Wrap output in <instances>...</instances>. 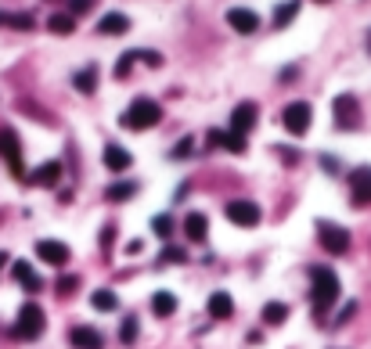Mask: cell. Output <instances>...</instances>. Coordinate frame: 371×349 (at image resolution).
<instances>
[{
  "label": "cell",
  "instance_id": "obj_41",
  "mask_svg": "<svg viewBox=\"0 0 371 349\" xmlns=\"http://www.w3.org/2000/svg\"><path fill=\"white\" fill-rule=\"evenodd\" d=\"M317 4H328V0H317Z\"/></svg>",
  "mask_w": 371,
  "mask_h": 349
},
{
  "label": "cell",
  "instance_id": "obj_1",
  "mask_svg": "<svg viewBox=\"0 0 371 349\" xmlns=\"http://www.w3.org/2000/svg\"><path fill=\"white\" fill-rule=\"evenodd\" d=\"M310 299H314L317 317L325 321L328 306L339 299V277H335V270H328V267H314L310 270Z\"/></svg>",
  "mask_w": 371,
  "mask_h": 349
},
{
  "label": "cell",
  "instance_id": "obj_23",
  "mask_svg": "<svg viewBox=\"0 0 371 349\" xmlns=\"http://www.w3.org/2000/svg\"><path fill=\"white\" fill-rule=\"evenodd\" d=\"M151 310H156L159 317L177 313V296H173V292H156V296H151Z\"/></svg>",
  "mask_w": 371,
  "mask_h": 349
},
{
  "label": "cell",
  "instance_id": "obj_16",
  "mask_svg": "<svg viewBox=\"0 0 371 349\" xmlns=\"http://www.w3.org/2000/svg\"><path fill=\"white\" fill-rule=\"evenodd\" d=\"M101 158H105V166H108L112 173H122V170H130V151H127V148H119V144H108Z\"/></svg>",
  "mask_w": 371,
  "mask_h": 349
},
{
  "label": "cell",
  "instance_id": "obj_17",
  "mask_svg": "<svg viewBox=\"0 0 371 349\" xmlns=\"http://www.w3.org/2000/svg\"><path fill=\"white\" fill-rule=\"evenodd\" d=\"M231 310H234V303H231L227 292H213V296H209V317H213V321H224V317H231Z\"/></svg>",
  "mask_w": 371,
  "mask_h": 349
},
{
  "label": "cell",
  "instance_id": "obj_19",
  "mask_svg": "<svg viewBox=\"0 0 371 349\" xmlns=\"http://www.w3.org/2000/svg\"><path fill=\"white\" fill-rule=\"evenodd\" d=\"M184 231H188L191 241H206V234H209V220H206L202 212H191L188 220H184Z\"/></svg>",
  "mask_w": 371,
  "mask_h": 349
},
{
  "label": "cell",
  "instance_id": "obj_12",
  "mask_svg": "<svg viewBox=\"0 0 371 349\" xmlns=\"http://www.w3.org/2000/svg\"><path fill=\"white\" fill-rule=\"evenodd\" d=\"M209 144L213 148H227V151H234V155H241L245 151V137L241 134H234V130H209Z\"/></svg>",
  "mask_w": 371,
  "mask_h": 349
},
{
  "label": "cell",
  "instance_id": "obj_25",
  "mask_svg": "<svg viewBox=\"0 0 371 349\" xmlns=\"http://www.w3.org/2000/svg\"><path fill=\"white\" fill-rule=\"evenodd\" d=\"M296 15H299V4H296V0H289V4H277V11H274V29H285Z\"/></svg>",
  "mask_w": 371,
  "mask_h": 349
},
{
  "label": "cell",
  "instance_id": "obj_28",
  "mask_svg": "<svg viewBox=\"0 0 371 349\" xmlns=\"http://www.w3.org/2000/svg\"><path fill=\"white\" fill-rule=\"evenodd\" d=\"M134 61H141V51H127L119 58V65H115V80H127L130 69H134Z\"/></svg>",
  "mask_w": 371,
  "mask_h": 349
},
{
  "label": "cell",
  "instance_id": "obj_29",
  "mask_svg": "<svg viewBox=\"0 0 371 349\" xmlns=\"http://www.w3.org/2000/svg\"><path fill=\"white\" fill-rule=\"evenodd\" d=\"M137 317H127V321H122V328H119V342H127V345H134L137 342Z\"/></svg>",
  "mask_w": 371,
  "mask_h": 349
},
{
  "label": "cell",
  "instance_id": "obj_22",
  "mask_svg": "<svg viewBox=\"0 0 371 349\" xmlns=\"http://www.w3.org/2000/svg\"><path fill=\"white\" fill-rule=\"evenodd\" d=\"M134 195H137V184H134V180H119V184H112L108 191H105L108 202H127V198H134Z\"/></svg>",
  "mask_w": 371,
  "mask_h": 349
},
{
  "label": "cell",
  "instance_id": "obj_5",
  "mask_svg": "<svg viewBox=\"0 0 371 349\" xmlns=\"http://www.w3.org/2000/svg\"><path fill=\"white\" fill-rule=\"evenodd\" d=\"M310 122H314V108L306 105V101H292V105L282 112V126H285L292 137H303L306 130H310Z\"/></svg>",
  "mask_w": 371,
  "mask_h": 349
},
{
  "label": "cell",
  "instance_id": "obj_6",
  "mask_svg": "<svg viewBox=\"0 0 371 349\" xmlns=\"http://www.w3.org/2000/svg\"><path fill=\"white\" fill-rule=\"evenodd\" d=\"M317 238H321V248L332 252V256H343V252L350 248V231L328 224V220H321V224H317Z\"/></svg>",
  "mask_w": 371,
  "mask_h": 349
},
{
  "label": "cell",
  "instance_id": "obj_18",
  "mask_svg": "<svg viewBox=\"0 0 371 349\" xmlns=\"http://www.w3.org/2000/svg\"><path fill=\"white\" fill-rule=\"evenodd\" d=\"M11 274H15V281L22 284L25 292H37V288H40V277L33 274V267H29V263H22V260H18V263L11 267Z\"/></svg>",
  "mask_w": 371,
  "mask_h": 349
},
{
  "label": "cell",
  "instance_id": "obj_31",
  "mask_svg": "<svg viewBox=\"0 0 371 349\" xmlns=\"http://www.w3.org/2000/svg\"><path fill=\"white\" fill-rule=\"evenodd\" d=\"M151 231H156L159 238H170L173 234V220L170 216H156V220H151Z\"/></svg>",
  "mask_w": 371,
  "mask_h": 349
},
{
  "label": "cell",
  "instance_id": "obj_24",
  "mask_svg": "<svg viewBox=\"0 0 371 349\" xmlns=\"http://www.w3.org/2000/svg\"><path fill=\"white\" fill-rule=\"evenodd\" d=\"M47 29H51V33H58V37H69L73 29H76V18L73 15H51L47 18Z\"/></svg>",
  "mask_w": 371,
  "mask_h": 349
},
{
  "label": "cell",
  "instance_id": "obj_30",
  "mask_svg": "<svg viewBox=\"0 0 371 349\" xmlns=\"http://www.w3.org/2000/svg\"><path fill=\"white\" fill-rule=\"evenodd\" d=\"M0 25H11V29H33V15H4V11H0Z\"/></svg>",
  "mask_w": 371,
  "mask_h": 349
},
{
  "label": "cell",
  "instance_id": "obj_40",
  "mask_svg": "<svg viewBox=\"0 0 371 349\" xmlns=\"http://www.w3.org/2000/svg\"><path fill=\"white\" fill-rule=\"evenodd\" d=\"M367 54H371V33H367Z\"/></svg>",
  "mask_w": 371,
  "mask_h": 349
},
{
  "label": "cell",
  "instance_id": "obj_15",
  "mask_svg": "<svg viewBox=\"0 0 371 349\" xmlns=\"http://www.w3.org/2000/svg\"><path fill=\"white\" fill-rule=\"evenodd\" d=\"M29 180H33L37 187H54V184L61 180V163H44V166H37L33 173H29Z\"/></svg>",
  "mask_w": 371,
  "mask_h": 349
},
{
  "label": "cell",
  "instance_id": "obj_39",
  "mask_svg": "<svg viewBox=\"0 0 371 349\" xmlns=\"http://www.w3.org/2000/svg\"><path fill=\"white\" fill-rule=\"evenodd\" d=\"M8 267V252H0V270H4Z\"/></svg>",
  "mask_w": 371,
  "mask_h": 349
},
{
  "label": "cell",
  "instance_id": "obj_13",
  "mask_svg": "<svg viewBox=\"0 0 371 349\" xmlns=\"http://www.w3.org/2000/svg\"><path fill=\"white\" fill-rule=\"evenodd\" d=\"M350 187H353V202L357 205L371 202V170H353L350 173Z\"/></svg>",
  "mask_w": 371,
  "mask_h": 349
},
{
  "label": "cell",
  "instance_id": "obj_4",
  "mask_svg": "<svg viewBox=\"0 0 371 349\" xmlns=\"http://www.w3.org/2000/svg\"><path fill=\"white\" fill-rule=\"evenodd\" d=\"M332 112H335V126L339 130H357L360 126V101L353 94H339L332 101Z\"/></svg>",
  "mask_w": 371,
  "mask_h": 349
},
{
  "label": "cell",
  "instance_id": "obj_7",
  "mask_svg": "<svg viewBox=\"0 0 371 349\" xmlns=\"http://www.w3.org/2000/svg\"><path fill=\"white\" fill-rule=\"evenodd\" d=\"M44 331V310L37 303H25L18 310V324H15V335L18 338H37Z\"/></svg>",
  "mask_w": 371,
  "mask_h": 349
},
{
  "label": "cell",
  "instance_id": "obj_27",
  "mask_svg": "<svg viewBox=\"0 0 371 349\" xmlns=\"http://www.w3.org/2000/svg\"><path fill=\"white\" fill-rule=\"evenodd\" d=\"M285 317H289L285 303H267L263 306V324H285Z\"/></svg>",
  "mask_w": 371,
  "mask_h": 349
},
{
  "label": "cell",
  "instance_id": "obj_37",
  "mask_svg": "<svg viewBox=\"0 0 371 349\" xmlns=\"http://www.w3.org/2000/svg\"><path fill=\"white\" fill-rule=\"evenodd\" d=\"M163 256H166L170 263H184V260H188V256H184V252H180V248H166V252H163Z\"/></svg>",
  "mask_w": 371,
  "mask_h": 349
},
{
  "label": "cell",
  "instance_id": "obj_2",
  "mask_svg": "<svg viewBox=\"0 0 371 349\" xmlns=\"http://www.w3.org/2000/svg\"><path fill=\"white\" fill-rule=\"evenodd\" d=\"M163 119V108L151 101V98H137L127 112H122V126H127V130H151V126H156Z\"/></svg>",
  "mask_w": 371,
  "mask_h": 349
},
{
  "label": "cell",
  "instance_id": "obj_36",
  "mask_svg": "<svg viewBox=\"0 0 371 349\" xmlns=\"http://www.w3.org/2000/svg\"><path fill=\"white\" fill-rule=\"evenodd\" d=\"M141 61H148L151 69H159V65H163V58H159L156 51H141Z\"/></svg>",
  "mask_w": 371,
  "mask_h": 349
},
{
  "label": "cell",
  "instance_id": "obj_38",
  "mask_svg": "<svg viewBox=\"0 0 371 349\" xmlns=\"http://www.w3.org/2000/svg\"><path fill=\"white\" fill-rule=\"evenodd\" d=\"M321 166H325L328 173H339V163H335V158H332V155H321Z\"/></svg>",
  "mask_w": 371,
  "mask_h": 349
},
{
  "label": "cell",
  "instance_id": "obj_11",
  "mask_svg": "<svg viewBox=\"0 0 371 349\" xmlns=\"http://www.w3.org/2000/svg\"><path fill=\"white\" fill-rule=\"evenodd\" d=\"M37 256L51 267H65L69 263V245H61V241H37Z\"/></svg>",
  "mask_w": 371,
  "mask_h": 349
},
{
  "label": "cell",
  "instance_id": "obj_10",
  "mask_svg": "<svg viewBox=\"0 0 371 349\" xmlns=\"http://www.w3.org/2000/svg\"><path fill=\"white\" fill-rule=\"evenodd\" d=\"M256 112H260V108H256L253 101H241V105L231 112V130L245 137V134H249L253 126H256Z\"/></svg>",
  "mask_w": 371,
  "mask_h": 349
},
{
  "label": "cell",
  "instance_id": "obj_26",
  "mask_svg": "<svg viewBox=\"0 0 371 349\" xmlns=\"http://www.w3.org/2000/svg\"><path fill=\"white\" fill-rule=\"evenodd\" d=\"M90 306H94V310H101V313H108V310H115V306H119V299H115V292L98 288L94 296H90Z\"/></svg>",
  "mask_w": 371,
  "mask_h": 349
},
{
  "label": "cell",
  "instance_id": "obj_34",
  "mask_svg": "<svg viewBox=\"0 0 371 349\" xmlns=\"http://www.w3.org/2000/svg\"><path fill=\"white\" fill-rule=\"evenodd\" d=\"M76 284H80L76 277H61V281H58V296H73Z\"/></svg>",
  "mask_w": 371,
  "mask_h": 349
},
{
  "label": "cell",
  "instance_id": "obj_14",
  "mask_svg": "<svg viewBox=\"0 0 371 349\" xmlns=\"http://www.w3.org/2000/svg\"><path fill=\"white\" fill-rule=\"evenodd\" d=\"M127 29H130V18L119 15V11H112V15H105V18L98 22V33H101V37H122Z\"/></svg>",
  "mask_w": 371,
  "mask_h": 349
},
{
  "label": "cell",
  "instance_id": "obj_32",
  "mask_svg": "<svg viewBox=\"0 0 371 349\" xmlns=\"http://www.w3.org/2000/svg\"><path fill=\"white\" fill-rule=\"evenodd\" d=\"M191 151H195V137H184V141H180V144H177L170 155H173V158H188Z\"/></svg>",
  "mask_w": 371,
  "mask_h": 349
},
{
  "label": "cell",
  "instance_id": "obj_20",
  "mask_svg": "<svg viewBox=\"0 0 371 349\" xmlns=\"http://www.w3.org/2000/svg\"><path fill=\"white\" fill-rule=\"evenodd\" d=\"M73 345L76 349H101V335L94 328H73Z\"/></svg>",
  "mask_w": 371,
  "mask_h": 349
},
{
  "label": "cell",
  "instance_id": "obj_3",
  "mask_svg": "<svg viewBox=\"0 0 371 349\" xmlns=\"http://www.w3.org/2000/svg\"><path fill=\"white\" fill-rule=\"evenodd\" d=\"M0 158L8 163V170L22 180L25 177V163H22V141H18V134L11 130V126H4L0 130Z\"/></svg>",
  "mask_w": 371,
  "mask_h": 349
},
{
  "label": "cell",
  "instance_id": "obj_33",
  "mask_svg": "<svg viewBox=\"0 0 371 349\" xmlns=\"http://www.w3.org/2000/svg\"><path fill=\"white\" fill-rule=\"evenodd\" d=\"M90 8H94V0H69V15L76 18V15H87Z\"/></svg>",
  "mask_w": 371,
  "mask_h": 349
},
{
  "label": "cell",
  "instance_id": "obj_9",
  "mask_svg": "<svg viewBox=\"0 0 371 349\" xmlns=\"http://www.w3.org/2000/svg\"><path fill=\"white\" fill-rule=\"evenodd\" d=\"M227 25L234 29V33H241V37H253L260 29V15L253 8H231L227 11Z\"/></svg>",
  "mask_w": 371,
  "mask_h": 349
},
{
  "label": "cell",
  "instance_id": "obj_21",
  "mask_svg": "<svg viewBox=\"0 0 371 349\" xmlns=\"http://www.w3.org/2000/svg\"><path fill=\"white\" fill-rule=\"evenodd\" d=\"M73 83H76L80 94H94V90H98V65H87L83 72H76Z\"/></svg>",
  "mask_w": 371,
  "mask_h": 349
},
{
  "label": "cell",
  "instance_id": "obj_35",
  "mask_svg": "<svg viewBox=\"0 0 371 349\" xmlns=\"http://www.w3.org/2000/svg\"><path fill=\"white\" fill-rule=\"evenodd\" d=\"M112 245H115V227H112V224H108V227H105V231H101V248H105V252H108V248H112Z\"/></svg>",
  "mask_w": 371,
  "mask_h": 349
},
{
  "label": "cell",
  "instance_id": "obj_8",
  "mask_svg": "<svg viewBox=\"0 0 371 349\" xmlns=\"http://www.w3.org/2000/svg\"><path fill=\"white\" fill-rule=\"evenodd\" d=\"M260 205L256 202H249V198H234V202H227V220L234 227H256L260 224Z\"/></svg>",
  "mask_w": 371,
  "mask_h": 349
}]
</instances>
